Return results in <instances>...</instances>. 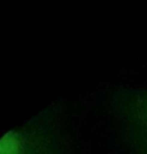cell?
I'll list each match as a JSON object with an SVG mask.
<instances>
[{
	"instance_id": "obj_1",
	"label": "cell",
	"mask_w": 147,
	"mask_h": 154,
	"mask_svg": "<svg viewBox=\"0 0 147 154\" xmlns=\"http://www.w3.org/2000/svg\"><path fill=\"white\" fill-rule=\"evenodd\" d=\"M19 142L13 133L6 134L0 139V154H18Z\"/></svg>"
}]
</instances>
